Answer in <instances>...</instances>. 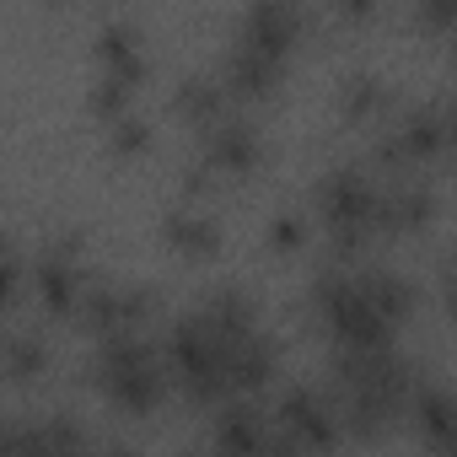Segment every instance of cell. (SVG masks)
Wrapping results in <instances>:
<instances>
[{
	"instance_id": "obj_1",
	"label": "cell",
	"mask_w": 457,
	"mask_h": 457,
	"mask_svg": "<svg viewBox=\"0 0 457 457\" xmlns=\"http://www.w3.org/2000/svg\"><path fill=\"white\" fill-rule=\"evenodd\" d=\"M414 366L398 350H334V414L339 430L377 441L387 425L409 414L414 398Z\"/></svg>"
},
{
	"instance_id": "obj_15",
	"label": "cell",
	"mask_w": 457,
	"mask_h": 457,
	"mask_svg": "<svg viewBox=\"0 0 457 457\" xmlns=\"http://www.w3.org/2000/svg\"><path fill=\"white\" fill-rule=\"evenodd\" d=\"M355 275V291L366 296V307L387 323V328H403L409 318H414V307H420V291L398 275V270H387V264H371V270H350Z\"/></svg>"
},
{
	"instance_id": "obj_16",
	"label": "cell",
	"mask_w": 457,
	"mask_h": 457,
	"mask_svg": "<svg viewBox=\"0 0 457 457\" xmlns=\"http://www.w3.org/2000/svg\"><path fill=\"white\" fill-rule=\"evenodd\" d=\"M280 65L286 60H275V54H264V49H253V44H232L226 49V65H220V92L226 97H270L275 92V81H280Z\"/></svg>"
},
{
	"instance_id": "obj_9",
	"label": "cell",
	"mask_w": 457,
	"mask_h": 457,
	"mask_svg": "<svg viewBox=\"0 0 457 457\" xmlns=\"http://www.w3.org/2000/svg\"><path fill=\"white\" fill-rule=\"evenodd\" d=\"M436 220V188L425 178H393L377 188V237H403V232H425Z\"/></svg>"
},
{
	"instance_id": "obj_25",
	"label": "cell",
	"mask_w": 457,
	"mask_h": 457,
	"mask_svg": "<svg viewBox=\"0 0 457 457\" xmlns=\"http://www.w3.org/2000/svg\"><path fill=\"white\" fill-rule=\"evenodd\" d=\"M129 81H119V76H97V87H92V108L97 113H108V119H119L124 108H129Z\"/></svg>"
},
{
	"instance_id": "obj_22",
	"label": "cell",
	"mask_w": 457,
	"mask_h": 457,
	"mask_svg": "<svg viewBox=\"0 0 457 457\" xmlns=\"http://www.w3.org/2000/svg\"><path fill=\"white\" fill-rule=\"evenodd\" d=\"M6 371L12 377H44L49 371V345L38 339V334H17V339H6Z\"/></svg>"
},
{
	"instance_id": "obj_6",
	"label": "cell",
	"mask_w": 457,
	"mask_h": 457,
	"mask_svg": "<svg viewBox=\"0 0 457 457\" xmlns=\"http://www.w3.org/2000/svg\"><path fill=\"white\" fill-rule=\"evenodd\" d=\"M270 425L286 430V436L302 446V457L334 452L339 436H345V430H339V414H334V403H328V393H318V387H286Z\"/></svg>"
},
{
	"instance_id": "obj_17",
	"label": "cell",
	"mask_w": 457,
	"mask_h": 457,
	"mask_svg": "<svg viewBox=\"0 0 457 457\" xmlns=\"http://www.w3.org/2000/svg\"><path fill=\"white\" fill-rule=\"evenodd\" d=\"M162 237L183 259H215V248H220V220L210 210H199V204H172L162 215Z\"/></svg>"
},
{
	"instance_id": "obj_5",
	"label": "cell",
	"mask_w": 457,
	"mask_h": 457,
	"mask_svg": "<svg viewBox=\"0 0 457 457\" xmlns=\"http://www.w3.org/2000/svg\"><path fill=\"white\" fill-rule=\"evenodd\" d=\"M312 312L323 318V328L334 334L339 350H393V339H398V328H387L366 307L350 270H323L312 280Z\"/></svg>"
},
{
	"instance_id": "obj_12",
	"label": "cell",
	"mask_w": 457,
	"mask_h": 457,
	"mask_svg": "<svg viewBox=\"0 0 457 457\" xmlns=\"http://www.w3.org/2000/svg\"><path fill=\"white\" fill-rule=\"evenodd\" d=\"M387 135L398 140L403 162L414 167V162H430V156L446 151V140H452V113H446V103H414V108H403V119H398Z\"/></svg>"
},
{
	"instance_id": "obj_24",
	"label": "cell",
	"mask_w": 457,
	"mask_h": 457,
	"mask_svg": "<svg viewBox=\"0 0 457 457\" xmlns=\"http://www.w3.org/2000/svg\"><path fill=\"white\" fill-rule=\"evenodd\" d=\"M307 243V220L296 215V210H280L275 220H270V248H280V253H296Z\"/></svg>"
},
{
	"instance_id": "obj_8",
	"label": "cell",
	"mask_w": 457,
	"mask_h": 457,
	"mask_svg": "<svg viewBox=\"0 0 457 457\" xmlns=\"http://www.w3.org/2000/svg\"><path fill=\"white\" fill-rule=\"evenodd\" d=\"M199 162H204L210 172H232V178L259 172V162H264V135H259V124L243 119V113H226V119L204 124V151H199Z\"/></svg>"
},
{
	"instance_id": "obj_21",
	"label": "cell",
	"mask_w": 457,
	"mask_h": 457,
	"mask_svg": "<svg viewBox=\"0 0 457 457\" xmlns=\"http://www.w3.org/2000/svg\"><path fill=\"white\" fill-rule=\"evenodd\" d=\"M382 108H387V81H382L377 71H355V76H345V87H339V113H345V119L366 124V119H377Z\"/></svg>"
},
{
	"instance_id": "obj_3",
	"label": "cell",
	"mask_w": 457,
	"mask_h": 457,
	"mask_svg": "<svg viewBox=\"0 0 457 457\" xmlns=\"http://www.w3.org/2000/svg\"><path fill=\"white\" fill-rule=\"evenodd\" d=\"M377 188L382 183H371L366 167H334V172H323V183H318V215L328 226V243H334L339 259H355V253L371 248V237H377Z\"/></svg>"
},
{
	"instance_id": "obj_13",
	"label": "cell",
	"mask_w": 457,
	"mask_h": 457,
	"mask_svg": "<svg viewBox=\"0 0 457 457\" xmlns=\"http://www.w3.org/2000/svg\"><path fill=\"white\" fill-rule=\"evenodd\" d=\"M307 33V12L302 6H291V0H264V6H253L248 17H243V44H253V49H264V54H275V60H286V49L296 44Z\"/></svg>"
},
{
	"instance_id": "obj_11",
	"label": "cell",
	"mask_w": 457,
	"mask_h": 457,
	"mask_svg": "<svg viewBox=\"0 0 457 457\" xmlns=\"http://www.w3.org/2000/svg\"><path fill=\"white\" fill-rule=\"evenodd\" d=\"M275 366H280V355H275V339L264 328H248V334L226 339V382H232V398L270 387Z\"/></svg>"
},
{
	"instance_id": "obj_26",
	"label": "cell",
	"mask_w": 457,
	"mask_h": 457,
	"mask_svg": "<svg viewBox=\"0 0 457 457\" xmlns=\"http://www.w3.org/2000/svg\"><path fill=\"white\" fill-rule=\"evenodd\" d=\"M12 296H17V259H12V243L0 237V312L12 307Z\"/></svg>"
},
{
	"instance_id": "obj_27",
	"label": "cell",
	"mask_w": 457,
	"mask_h": 457,
	"mask_svg": "<svg viewBox=\"0 0 457 457\" xmlns=\"http://www.w3.org/2000/svg\"><path fill=\"white\" fill-rule=\"evenodd\" d=\"M420 17H425V22H436V28H441V22H452V0H430V6H420Z\"/></svg>"
},
{
	"instance_id": "obj_10",
	"label": "cell",
	"mask_w": 457,
	"mask_h": 457,
	"mask_svg": "<svg viewBox=\"0 0 457 457\" xmlns=\"http://www.w3.org/2000/svg\"><path fill=\"white\" fill-rule=\"evenodd\" d=\"M76 253H81V232H71V237H54L44 253H38V270H33V286H38V302L49 307V312H60V318H71L76 312V302H81V270H76Z\"/></svg>"
},
{
	"instance_id": "obj_14",
	"label": "cell",
	"mask_w": 457,
	"mask_h": 457,
	"mask_svg": "<svg viewBox=\"0 0 457 457\" xmlns=\"http://www.w3.org/2000/svg\"><path fill=\"white\" fill-rule=\"evenodd\" d=\"M270 420L253 398H226L215 414V452L220 457H264Z\"/></svg>"
},
{
	"instance_id": "obj_23",
	"label": "cell",
	"mask_w": 457,
	"mask_h": 457,
	"mask_svg": "<svg viewBox=\"0 0 457 457\" xmlns=\"http://www.w3.org/2000/svg\"><path fill=\"white\" fill-rule=\"evenodd\" d=\"M108 145H113L119 156H135V151H145V145H151V124H145V119H135V113H119V119H113V129H108Z\"/></svg>"
},
{
	"instance_id": "obj_2",
	"label": "cell",
	"mask_w": 457,
	"mask_h": 457,
	"mask_svg": "<svg viewBox=\"0 0 457 457\" xmlns=\"http://www.w3.org/2000/svg\"><path fill=\"white\" fill-rule=\"evenodd\" d=\"M92 377L108 393V403L124 409V414H151L162 403V393H167V371H162L156 350L140 334H108V339H97Z\"/></svg>"
},
{
	"instance_id": "obj_18",
	"label": "cell",
	"mask_w": 457,
	"mask_h": 457,
	"mask_svg": "<svg viewBox=\"0 0 457 457\" xmlns=\"http://www.w3.org/2000/svg\"><path fill=\"white\" fill-rule=\"evenodd\" d=\"M409 420H414V436L425 441L430 457H446V452H452L457 414H452V393H446V387H436V382L414 387V398H409Z\"/></svg>"
},
{
	"instance_id": "obj_20",
	"label": "cell",
	"mask_w": 457,
	"mask_h": 457,
	"mask_svg": "<svg viewBox=\"0 0 457 457\" xmlns=\"http://www.w3.org/2000/svg\"><path fill=\"white\" fill-rule=\"evenodd\" d=\"M172 108L188 119V124H215V119H226V92H220V81L215 76H183L178 81V92H172Z\"/></svg>"
},
{
	"instance_id": "obj_19",
	"label": "cell",
	"mask_w": 457,
	"mask_h": 457,
	"mask_svg": "<svg viewBox=\"0 0 457 457\" xmlns=\"http://www.w3.org/2000/svg\"><path fill=\"white\" fill-rule=\"evenodd\" d=\"M97 60H103V76H119V81H140L145 76V60H140V28L135 22H108L97 33Z\"/></svg>"
},
{
	"instance_id": "obj_4",
	"label": "cell",
	"mask_w": 457,
	"mask_h": 457,
	"mask_svg": "<svg viewBox=\"0 0 457 457\" xmlns=\"http://www.w3.org/2000/svg\"><path fill=\"white\" fill-rule=\"evenodd\" d=\"M167 371L183 382L194 403H226L232 382H226V334H215L199 312H183L167 328Z\"/></svg>"
},
{
	"instance_id": "obj_7",
	"label": "cell",
	"mask_w": 457,
	"mask_h": 457,
	"mask_svg": "<svg viewBox=\"0 0 457 457\" xmlns=\"http://www.w3.org/2000/svg\"><path fill=\"white\" fill-rule=\"evenodd\" d=\"M76 318L108 339V334H140V323L151 318V291L145 286H87L81 302H76Z\"/></svg>"
}]
</instances>
